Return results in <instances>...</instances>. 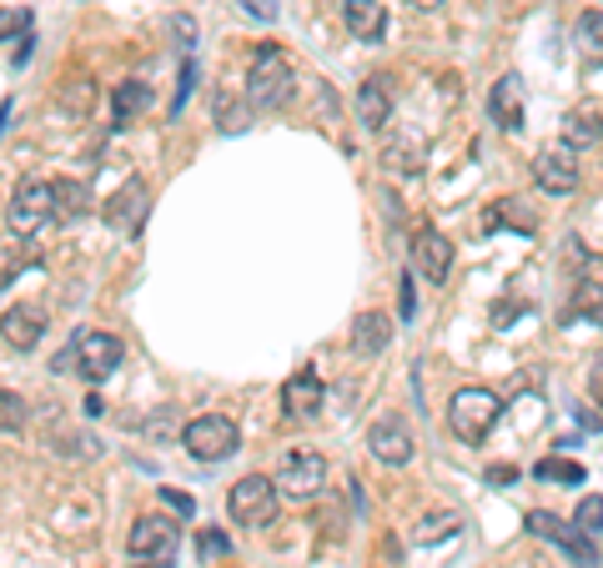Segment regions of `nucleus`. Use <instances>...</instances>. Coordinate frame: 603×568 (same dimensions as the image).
Returning a JSON list of instances; mask_svg holds the SVG:
<instances>
[{
    "label": "nucleus",
    "mask_w": 603,
    "mask_h": 568,
    "mask_svg": "<svg viewBox=\"0 0 603 568\" xmlns=\"http://www.w3.org/2000/svg\"><path fill=\"white\" fill-rule=\"evenodd\" d=\"M51 216H56V207H51V181H21L15 197H11V212H5V222H11L15 237L41 232Z\"/></svg>",
    "instance_id": "7"
},
{
    "label": "nucleus",
    "mask_w": 603,
    "mask_h": 568,
    "mask_svg": "<svg viewBox=\"0 0 603 568\" xmlns=\"http://www.w3.org/2000/svg\"><path fill=\"white\" fill-rule=\"evenodd\" d=\"M593 322H599V327H603V308H599V312H593Z\"/></svg>",
    "instance_id": "43"
},
{
    "label": "nucleus",
    "mask_w": 603,
    "mask_h": 568,
    "mask_svg": "<svg viewBox=\"0 0 603 568\" xmlns=\"http://www.w3.org/2000/svg\"><path fill=\"white\" fill-rule=\"evenodd\" d=\"M498 413H503V403H498V392L488 388H458L448 403V427L458 433L462 443H483L488 433H493Z\"/></svg>",
    "instance_id": "2"
},
{
    "label": "nucleus",
    "mask_w": 603,
    "mask_h": 568,
    "mask_svg": "<svg viewBox=\"0 0 603 568\" xmlns=\"http://www.w3.org/2000/svg\"><path fill=\"white\" fill-rule=\"evenodd\" d=\"M603 142V116H599V107H573L563 116V146H599Z\"/></svg>",
    "instance_id": "21"
},
{
    "label": "nucleus",
    "mask_w": 603,
    "mask_h": 568,
    "mask_svg": "<svg viewBox=\"0 0 603 568\" xmlns=\"http://www.w3.org/2000/svg\"><path fill=\"white\" fill-rule=\"evenodd\" d=\"M21 427H25V398L0 388V433H21Z\"/></svg>",
    "instance_id": "27"
},
{
    "label": "nucleus",
    "mask_w": 603,
    "mask_h": 568,
    "mask_svg": "<svg viewBox=\"0 0 603 568\" xmlns=\"http://www.w3.org/2000/svg\"><path fill=\"white\" fill-rule=\"evenodd\" d=\"M146 107H152V86L146 81H121L116 91H111V126H131Z\"/></svg>",
    "instance_id": "20"
},
{
    "label": "nucleus",
    "mask_w": 603,
    "mask_h": 568,
    "mask_svg": "<svg viewBox=\"0 0 603 568\" xmlns=\"http://www.w3.org/2000/svg\"><path fill=\"white\" fill-rule=\"evenodd\" d=\"M367 448H372L378 463L402 468V463H413V433L402 427V417H382V423H372V433H367Z\"/></svg>",
    "instance_id": "13"
},
{
    "label": "nucleus",
    "mask_w": 603,
    "mask_h": 568,
    "mask_svg": "<svg viewBox=\"0 0 603 568\" xmlns=\"http://www.w3.org/2000/svg\"><path fill=\"white\" fill-rule=\"evenodd\" d=\"M292 96H297L292 60H287L277 46L257 51V60H252V71H247V107L252 111H282Z\"/></svg>",
    "instance_id": "1"
},
{
    "label": "nucleus",
    "mask_w": 603,
    "mask_h": 568,
    "mask_svg": "<svg viewBox=\"0 0 603 568\" xmlns=\"http://www.w3.org/2000/svg\"><path fill=\"white\" fill-rule=\"evenodd\" d=\"M272 483H277V493L297 498V503H302V498H317L322 488H327V458H322V453H292Z\"/></svg>",
    "instance_id": "10"
},
{
    "label": "nucleus",
    "mask_w": 603,
    "mask_h": 568,
    "mask_svg": "<svg viewBox=\"0 0 603 568\" xmlns=\"http://www.w3.org/2000/svg\"><path fill=\"white\" fill-rule=\"evenodd\" d=\"M392 162H398V171H417V166H423L413 152H402V146H398V152H392Z\"/></svg>",
    "instance_id": "37"
},
{
    "label": "nucleus",
    "mask_w": 603,
    "mask_h": 568,
    "mask_svg": "<svg viewBox=\"0 0 603 568\" xmlns=\"http://www.w3.org/2000/svg\"><path fill=\"white\" fill-rule=\"evenodd\" d=\"M388 343H392V322L382 318V312H362V318L353 322V347L357 353L378 357V353H388Z\"/></svg>",
    "instance_id": "22"
},
{
    "label": "nucleus",
    "mask_w": 603,
    "mask_h": 568,
    "mask_svg": "<svg viewBox=\"0 0 603 568\" xmlns=\"http://www.w3.org/2000/svg\"><path fill=\"white\" fill-rule=\"evenodd\" d=\"M242 11L257 15V21H277V15H282V0H242Z\"/></svg>",
    "instance_id": "34"
},
{
    "label": "nucleus",
    "mask_w": 603,
    "mask_h": 568,
    "mask_svg": "<svg viewBox=\"0 0 603 568\" xmlns=\"http://www.w3.org/2000/svg\"><path fill=\"white\" fill-rule=\"evenodd\" d=\"M191 86H197V66L187 60V66H181V81H177V101H171V111H177V116H181V107L191 101Z\"/></svg>",
    "instance_id": "33"
},
{
    "label": "nucleus",
    "mask_w": 603,
    "mask_h": 568,
    "mask_svg": "<svg viewBox=\"0 0 603 568\" xmlns=\"http://www.w3.org/2000/svg\"><path fill=\"white\" fill-rule=\"evenodd\" d=\"M513 478H518V468H509V463H503V468H488V483H513Z\"/></svg>",
    "instance_id": "38"
},
{
    "label": "nucleus",
    "mask_w": 603,
    "mask_h": 568,
    "mask_svg": "<svg viewBox=\"0 0 603 568\" xmlns=\"http://www.w3.org/2000/svg\"><path fill=\"white\" fill-rule=\"evenodd\" d=\"M322 398H327V388H322L317 367H302V372H292V378L282 382L287 417H317L322 413Z\"/></svg>",
    "instance_id": "14"
},
{
    "label": "nucleus",
    "mask_w": 603,
    "mask_h": 568,
    "mask_svg": "<svg viewBox=\"0 0 603 568\" xmlns=\"http://www.w3.org/2000/svg\"><path fill=\"white\" fill-rule=\"evenodd\" d=\"M181 448H187L197 463H222V458H232V453L242 448V433H237L232 417L201 413V417H191V423L181 427Z\"/></svg>",
    "instance_id": "3"
},
{
    "label": "nucleus",
    "mask_w": 603,
    "mask_h": 568,
    "mask_svg": "<svg viewBox=\"0 0 603 568\" xmlns=\"http://www.w3.org/2000/svg\"><path fill=\"white\" fill-rule=\"evenodd\" d=\"M46 443H51V453H56V458H71V463H86V458H96V438H91V433H76V427H60V423H51Z\"/></svg>",
    "instance_id": "23"
},
{
    "label": "nucleus",
    "mask_w": 603,
    "mask_h": 568,
    "mask_svg": "<svg viewBox=\"0 0 603 568\" xmlns=\"http://www.w3.org/2000/svg\"><path fill=\"white\" fill-rule=\"evenodd\" d=\"M277 483L261 474H247L232 483V493H226V509H232V519L242 523V528H267V523L277 519Z\"/></svg>",
    "instance_id": "4"
},
{
    "label": "nucleus",
    "mask_w": 603,
    "mask_h": 568,
    "mask_svg": "<svg viewBox=\"0 0 603 568\" xmlns=\"http://www.w3.org/2000/svg\"><path fill=\"white\" fill-rule=\"evenodd\" d=\"M21 31H31V11L25 5H0V41H21Z\"/></svg>",
    "instance_id": "30"
},
{
    "label": "nucleus",
    "mask_w": 603,
    "mask_h": 568,
    "mask_svg": "<svg viewBox=\"0 0 603 568\" xmlns=\"http://www.w3.org/2000/svg\"><path fill=\"white\" fill-rule=\"evenodd\" d=\"M583 272H589V277L579 282V297H573V302L593 318V312L603 308V257H583Z\"/></svg>",
    "instance_id": "25"
},
{
    "label": "nucleus",
    "mask_w": 603,
    "mask_h": 568,
    "mask_svg": "<svg viewBox=\"0 0 603 568\" xmlns=\"http://www.w3.org/2000/svg\"><path fill=\"white\" fill-rule=\"evenodd\" d=\"M51 207H56L60 222H81L96 202H91V187H86V181L60 177V181H51Z\"/></svg>",
    "instance_id": "18"
},
{
    "label": "nucleus",
    "mask_w": 603,
    "mask_h": 568,
    "mask_svg": "<svg viewBox=\"0 0 603 568\" xmlns=\"http://www.w3.org/2000/svg\"><path fill=\"white\" fill-rule=\"evenodd\" d=\"M589 398H593V403L603 408V353H599V357H593V363H589Z\"/></svg>",
    "instance_id": "36"
},
{
    "label": "nucleus",
    "mask_w": 603,
    "mask_h": 568,
    "mask_svg": "<svg viewBox=\"0 0 603 568\" xmlns=\"http://www.w3.org/2000/svg\"><path fill=\"white\" fill-rule=\"evenodd\" d=\"M161 503L171 513H181V519H191V509H197V503H191V493H177V488H161Z\"/></svg>",
    "instance_id": "35"
},
{
    "label": "nucleus",
    "mask_w": 603,
    "mask_h": 568,
    "mask_svg": "<svg viewBox=\"0 0 603 568\" xmlns=\"http://www.w3.org/2000/svg\"><path fill=\"white\" fill-rule=\"evenodd\" d=\"M146 207H152V187H146L142 177H131L126 187H121V191H111L107 202H101V216H107V226H111V232L131 237V232H142Z\"/></svg>",
    "instance_id": "6"
},
{
    "label": "nucleus",
    "mask_w": 603,
    "mask_h": 568,
    "mask_svg": "<svg viewBox=\"0 0 603 568\" xmlns=\"http://www.w3.org/2000/svg\"><path fill=\"white\" fill-rule=\"evenodd\" d=\"M216 121H226V131H247L252 107H226V101H216Z\"/></svg>",
    "instance_id": "32"
},
{
    "label": "nucleus",
    "mask_w": 603,
    "mask_h": 568,
    "mask_svg": "<svg viewBox=\"0 0 603 568\" xmlns=\"http://www.w3.org/2000/svg\"><path fill=\"white\" fill-rule=\"evenodd\" d=\"M126 554H131V564H161V568H171V558H177V523L136 519V523H131V538H126Z\"/></svg>",
    "instance_id": "5"
},
{
    "label": "nucleus",
    "mask_w": 603,
    "mask_h": 568,
    "mask_svg": "<svg viewBox=\"0 0 603 568\" xmlns=\"http://www.w3.org/2000/svg\"><path fill=\"white\" fill-rule=\"evenodd\" d=\"M5 126H11V101H0V136H5Z\"/></svg>",
    "instance_id": "41"
},
{
    "label": "nucleus",
    "mask_w": 603,
    "mask_h": 568,
    "mask_svg": "<svg viewBox=\"0 0 603 568\" xmlns=\"http://www.w3.org/2000/svg\"><path fill=\"white\" fill-rule=\"evenodd\" d=\"M407 5H413V11H438L443 0H407Z\"/></svg>",
    "instance_id": "42"
},
{
    "label": "nucleus",
    "mask_w": 603,
    "mask_h": 568,
    "mask_svg": "<svg viewBox=\"0 0 603 568\" xmlns=\"http://www.w3.org/2000/svg\"><path fill=\"white\" fill-rule=\"evenodd\" d=\"M343 21L357 41H382L388 31V11H382V0H347L343 5Z\"/></svg>",
    "instance_id": "16"
},
{
    "label": "nucleus",
    "mask_w": 603,
    "mask_h": 568,
    "mask_svg": "<svg viewBox=\"0 0 603 568\" xmlns=\"http://www.w3.org/2000/svg\"><path fill=\"white\" fill-rule=\"evenodd\" d=\"M121 357H126V347H121V337H111V332H81V337H76V372H86L91 382L111 378L121 367Z\"/></svg>",
    "instance_id": "11"
},
{
    "label": "nucleus",
    "mask_w": 603,
    "mask_h": 568,
    "mask_svg": "<svg viewBox=\"0 0 603 568\" xmlns=\"http://www.w3.org/2000/svg\"><path fill=\"white\" fill-rule=\"evenodd\" d=\"M0 337L15 347V353H31V347L46 337V312L41 308H11L0 318Z\"/></svg>",
    "instance_id": "15"
},
{
    "label": "nucleus",
    "mask_w": 603,
    "mask_h": 568,
    "mask_svg": "<svg viewBox=\"0 0 603 568\" xmlns=\"http://www.w3.org/2000/svg\"><path fill=\"white\" fill-rule=\"evenodd\" d=\"M107 413V398H101V392H91V398H86V417H101Z\"/></svg>",
    "instance_id": "40"
},
{
    "label": "nucleus",
    "mask_w": 603,
    "mask_h": 568,
    "mask_svg": "<svg viewBox=\"0 0 603 568\" xmlns=\"http://www.w3.org/2000/svg\"><path fill=\"white\" fill-rule=\"evenodd\" d=\"M528 533H538V538L558 544L579 568H599V548H593V538H589V533H579L573 523H563L558 513H528Z\"/></svg>",
    "instance_id": "8"
},
{
    "label": "nucleus",
    "mask_w": 603,
    "mask_h": 568,
    "mask_svg": "<svg viewBox=\"0 0 603 568\" xmlns=\"http://www.w3.org/2000/svg\"><path fill=\"white\" fill-rule=\"evenodd\" d=\"M226 548H232V538H226L222 528H201V533H197V554H201V564H212V558H222Z\"/></svg>",
    "instance_id": "31"
},
{
    "label": "nucleus",
    "mask_w": 603,
    "mask_h": 568,
    "mask_svg": "<svg viewBox=\"0 0 603 568\" xmlns=\"http://www.w3.org/2000/svg\"><path fill=\"white\" fill-rule=\"evenodd\" d=\"M573 528L589 533V538H593V533H603V498L599 493H589L579 503V513H573Z\"/></svg>",
    "instance_id": "29"
},
{
    "label": "nucleus",
    "mask_w": 603,
    "mask_h": 568,
    "mask_svg": "<svg viewBox=\"0 0 603 568\" xmlns=\"http://www.w3.org/2000/svg\"><path fill=\"white\" fill-rule=\"evenodd\" d=\"M402 318H413V277H402Z\"/></svg>",
    "instance_id": "39"
},
{
    "label": "nucleus",
    "mask_w": 603,
    "mask_h": 568,
    "mask_svg": "<svg viewBox=\"0 0 603 568\" xmlns=\"http://www.w3.org/2000/svg\"><path fill=\"white\" fill-rule=\"evenodd\" d=\"M533 181L548 191V197H568V191H579V152L573 146H544V152L533 156Z\"/></svg>",
    "instance_id": "9"
},
{
    "label": "nucleus",
    "mask_w": 603,
    "mask_h": 568,
    "mask_svg": "<svg viewBox=\"0 0 603 568\" xmlns=\"http://www.w3.org/2000/svg\"><path fill=\"white\" fill-rule=\"evenodd\" d=\"M413 261H417V272H423L427 282H448L453 242L443 237L438 226H417V232H413Z\"/></svg>",
    "instance_id": "12"
},
{
    "label": "nucleus",
    "mask_w": 603,
    "mask_h": 568,
    "mask_svg": "<svg viewBox=\"0 0 603 568\" xmlns=\"http://www.w3.org/2000/svg\"><path fill=\"white\" fill-rule=\"evenodd\" d=\"M458 528V513H427L423 523H417V544H438V538H448V533Z\"/></svg>",
    "instance_id": "28"
},
{
    "label": "nucleus",
    "mask_w": 603,
    "mask_h": 568,
    "mask_svg": "<svg viewBox=\"0 0 603 568\" xmlns=\"http://www.w3.org/2000/svg\"><path fill=\"white\" fill-rule=\"evenodd\" d=\"M538 478H548V483H568V488H579L583 483V463H568V458H544L538 468H533Z\"/></svg>",
    "instance_id": "26"
},
{
    "label": "nucleus",
    "mask_w": 603,
    "mask_h": 568,
    "mask_svg": "<svg viewBox=\"0 0 603 568\" xmlns=\"http://www.w3.org/2000/svg\"><path fill=\"white\" fill-rule=\"evenodd\" d=\"M388 111H392V91H388V81H382V76L362 81V91H357V121H362L367 131H382Z\"/></svg>",
    "instance_id": "19"
},
{
    "label": "nucleus",
    "mask_w": 603,
    "mask_h": 568,
    "mask_svg": "<svg viewBox=\"0 0 603 568\" xmlns=\"http://www.w3.org/2000/svg\"><path fill=\"white\" fill-rule=\"evenodd\" d=\"M573 41H579L583 66H603V11H583L573 25Z\"/></svg>",
    "instance_id": "24"
},
{
    "label": "nucleus",
    "mask_w": 603,
    "mask_h": 568,
    "mask_svg": "<svg viewBox=\"0 0 603 568\" xmlns=\"http://www.w3.org/2000/svg\"><path fill=\"white\" fill-rule=\"evenodd\" d=\"M488 111L503 131H523V91H518V76H503L493 81V96H488Z\"/></svg>",
    "instance_id": "17"
}]
</instances>
